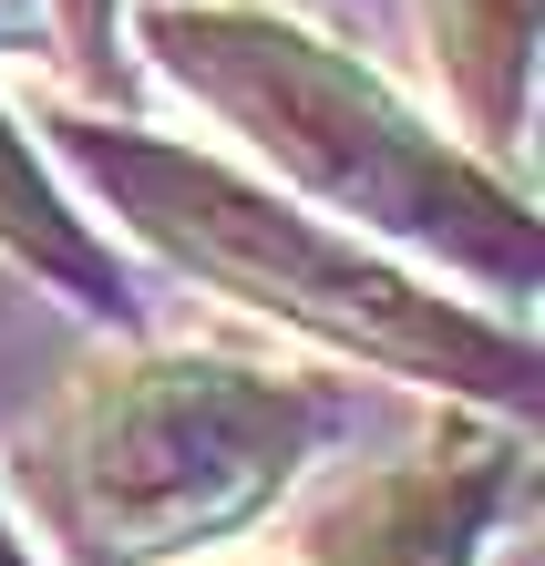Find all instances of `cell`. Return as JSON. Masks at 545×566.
I'll list each match as a JSON object with an SVG mask.
<instances>
[{
  "label": "cell",
  "mask_w": 545,
  "mask_h": 566,
  "mask_svg": "<svg viewBox=\"0 0 545 566\" xmlns=\"http://www.w3.org/2000/svg\"><path fill=\"white\" fill-rule=\"evenodd\" d=\"M155 52L196 93H217V114L279 176L319 186L329 207H350L370 227H401V238H422L453 269H484L504 289L535 279V217L504 186L473 176L412 104H391L360 62L298 42L268 11H165Z\"/></svg>",
  "instance_id": "6da1fadb"
},
{
  "label": "cell",
  "mask_w": 545,
  "mask_h": 566,
  "mask_svg": "<svg viewBox=\"0 0 545 566\" xmlns=\"http://www.w3.org/2000/svg\"><path fill=\"white\" fill-rule=\"evenodd\" d=\"M463 556H473V494L412 484V494L381 515V536H370L360 566H463Z\"/></svg>",
  "instance_id": "5b68a950"
},
{
  "label": "cell",
  "mask_w": 545,
  "mask_h": 566,
  "mask_svg": "<svg viewBox=\"0 0 545 566\" xmlns=\"http://www.w3.org/2000/svg\"><path fill=\"white\" fill-rule=\"evenodd\" d=\"M0 248H21L42 279H62L73 298H93V310H114V258L93 248L83 217L42 186V165H31V145L11 124H0Z\"/></svg>",
  "instance_id": "277c9868"
},
{
  "label": "cell",
  "mask_w": 545,
  "mask_h": 566,
  "mask_svg": "<svg viewBox=\"0 0 545 566\" xmlns=\"http://www.w3.org/2000/svg\"><path fill=\"white\" fill-rule=\"evenodd\" d=\"M73 155L114 186V207L134 217V238H155L176 269L237 289L248 310L268 319H298L339 350H370V360H401V371H432V381H463V391H525V350L494 340L484 319L422 298L401 269L360 258L350 238H329L319 217L279 207V196L217 176L176 145H124V135H73Z\"/></svg>",
  "instance_id": "7a4b0ae2"
},
{
  "label": "cell",
  "mask_w": 545,
  "mask_h": 566,
  "mask_svg": "<svg viewBox=\"0 0 545 566\" xmlns=\"http://www.w3.org/2000/svg\"><path fill=\"white\" fill-rule=\"evenodd\" d=\"M319 402L298 381L237 360H134L93 381L62 422L52 505L83 556H186L248 525L319 443Z\"/></svg>",
  "instance_id": "3957f363"
},
{
  "label": "cell",
  "mask_w": 545,
  "mask_h": 566,
  "mask_svg": "<svg viewBox=\"0 0 545 566\" xmlns=\"http://www.w3.org/2000/svg\"><path fill=\"white\" fill-rule=\"evenodd\" d=\"M0 566H31V556H21V536H11V525H0Z\"/></svg>",
  "instance_id": "8992f818"
}]
</instances>
